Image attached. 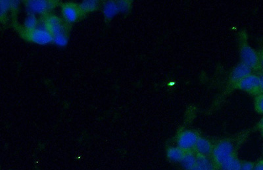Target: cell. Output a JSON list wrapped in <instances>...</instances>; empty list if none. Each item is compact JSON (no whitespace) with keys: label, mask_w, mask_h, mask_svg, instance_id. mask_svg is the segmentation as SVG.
I'll list each match as a JSON object with an SVG mask.
<instances>
[{"label":"cell","mask_w":263,"mask_h":170,"mask_svg":"<svg viewBox=\"0 0 263 170\" xmlns=\"http://www.w3.org/2000/svg\"><path fill=\"white\" fill-rule=\"evenodd\" d=\"M53 42L57 46L64 47L67 44L68 39L65 33L53 36Z\"/></svg>","instance_id":"ac0fdd59"},{"label":"cell","mask_w":263,"mask_h":170,"mask_svg":"<svg viewBox=\"0 0 263 170\" xmlns=\"http://www.w3.org/2000/svg\"><path fill=\"white\" fill-rule=\"evenodd\" d=\"M260 126L261 128H262V130H263V118L262 120V121L260 122Z\"/></svg>","instance_id":"4316f807"},{"label":"cell","mask_w":263,"mask_h":170,"mask_svg":"<svg viewBox=\"0 0 263 170\" xmlns=\"http://www.w3.org/2000/svg\"><path fill=\"white\" fill-rule=\"evenodd\" d=\"M197 161V155L194 151L186 152L180 163L181 167L184 170H192L196 167Z\"/></svg>","instance_id":"7c38bea8"},{"label":"cell","mask_w":263,"mask_h":170,"mask_svg":"<svg viewBox=\"0 0 263 170\" xmlns=\"http://www.w3.org/2000/svg\"><path fill=\"white\" fill-rule=\"evenodd\" d=\"M254 163L251 161H243L242 169L240 170H254Z\"/></svg>","instance_id":"7402d4cb"},{"label":"cell","mask_w":263,"mask_h":170,"mask_svg":"<svg viewBox=\"0 0 263 170\" xmlns=\"http://www.w3.org/2000/svg\"><path fill=\"white\" fill-rule=\"evenodd\" d=\"M254 170H263V159L259 160L254 163Z\"/></svg>","instance_id":"603a6c76"},{"label":"cell","mask_w":263,"mask_h":170,"mask_svg":"<svg viewBox=\"0 0 263 170\" xmlns=\"http://www.w3.org/2000/svg\"><path fill=\"white\" fill-rule=\"evenodd\" d=\"M260 91L262 92L263 94V74L260 76Z\"/></svg>","instance_id":"cb8c5ba5"},{"label":"cell","mask_w":263,"mask_h":170,"mask_svg":"<svg viewBox=\"0 0 263 170\" xmlns=\"http://www.w3.org/2000/svg\"><path fill=\"white\" fill-rule=\"evenodd\" d=\"M37 24H38V21H37L36 16L33 15L28 16L24 22V26H25L28 32L31 31V30L36 28Z\"/></svg>","instance_id":"e0dca14e"},{"label":"cell","mask_w":263,"mask_h":170,"mask_svg":"<svg viewBox=\"0 0 263 170\" xmlns=\"http://www.w3.org/2000/svg\"><path fill=\"white\" fill-rule=\"evenodd\" d=\"M185 153L186 152L184 150L176 145V146L168 147L166 155V158L170 163L180 164Z\"/></svg>","instance_id":"8fae6325"},{"label":"cell","mask_w":263,"mask_h":170,"mask_svg":"<svg viewBox=\"0 0 263 170\" xmlns=\"http://www.w3.org/2000/svg\"><path fill=\"white\" fill-rule=\"evenodd\" d=\"M63 15L67 21L74 22L79 17V11L75 6L67 4L63 8Z\"/></svg>","instance_id":"5bb4252c"},{"label":"cell","mask_w":263,"mask_h":170,"mask_svg":"<svg viewBox=\"0 0 263 170\" xmlns=\"http://www.w3.org/2000/svg\"><path fill=\"white\" fill-rule=\"evenodd\" d=\"M49 3L44 0H33L28 1L27 9L32 13L42 14L48 11Z\"/></svg>","instance_id":"9c48e42d"},{"label":"cell","mask_w":263,"mask_h":170,"mask_svg":"<svg viewBox=\"0 0 263 170\" xmlns=\"http://www.w3.org/2000/svg\"><path fill=\"white\" fill-rule=\"evenodd\" d=\"M242 163L243 161H242L237 155H235L220 166L219 170H240Z\"/></svg>","instance_id":"4fadbf2b"},{"label":"cell","mask_w":263,"mask_h":170,"mask_svg":"<svg viewBox=\"0 0 263 170\" xmlns=\"http://www.w3.org/2000/svg\"><path fill=\"white\" fill-rule=\"evenodd\" d=\"M199 136L194 131L190 130H183L178 135L176 143L177 146L184 150L185 152L194 151L195 147Z\"/></svg>","instance_id":"7a4b0ae2"},{"label":"cell","mask_w":263,"mask_h":170,"mask_svg":"<svg viewBox=\"0 0 263 170\" xmlns=\"http://www.w3.org/2000/svg\"><path fill=\"white\" fill-rule=\"evenodd\" d=\"M45 26L48 28L49 31L51 33L53 36L64 33L63 32L64 27H63L62 22H61L60 18L57 17V16H49L47 18Z\"/></svg>","instance_id":"52a82bcc"},{"label":"cell","mask_w":263,"mask_h":170,"mask_svg":"<svg viewBox=\"0 0 263 170\" xmlns=\"http://www.w3.org/2000/svg\"><path fill=\"white\" fill-rule=\"evenodd\" d=\"M240 55H241L242 63L251 68H256L260 65V57L252 47L245 45L242 47Z\"/></svg>","instance_id":"277c9868"},{"label":"cell","mask_w":263,"mask_h":170,"mask_svg":"<svg viewBox=\"0 0 263 170\" xmlns=\"http://www.w3.org/2000/svg\"><path fill=\"white\" fill-rule=\"evenodd\" d=\"M239 89L248 93H255L260 91V77L251 74L238 83Z\"/></svg>","instance_id":"5b68a950"},{"label":"cell","mask_w":263,"mask_h":170,"mask_svg":"<svg viewBox=\"0 0 263 170\" xmlns=\"http://www.w3.org/2000/svg\"><path fill=\"white\" fill-rule=\"evenodd\" d=\"M120 11H119L118 3H115V1H110L105 4L104 7V15L109 19L114 17Z\"/></svg>","instance_id":"9a60e30c"},{"label":"cell","mask_w":263,"mask_h":170,"mask_svg":"<svg viewBox=\"0 0 263 170\" xmlns=\"http://www.w3.org/2000/svg\"><path fill=\"white\" fill-rule=\"evenodd\" d=\"M213 147V143L208 139L199 137L197 141L196 147H195L194 152L197 155L211 157V155H212Z\"/></svg>","instance_id":"8992f818"},{"label":"cell","mask_w":263,"mask_h":170,"mask_svg":"<svg viewBox=\"0 0 263 170\" xmlns=\"http://www.w3.org/2000/svg\"><path fill=\"white\" fill-rule=\"evenodd\" d=\"M119 11L122 13H126L130 9V3L127 1H119L118 2Z\"/></svg>","instance_id":"44dd1931"},{"label":"cell","mask_w":263,"mask_h":170,"mask_svg":"<svg viewBox=\"0 0 263 170\" xmlns=\"http://www.w3.org/2000/svg\"><path fill=\"white\" fill-rule=\"evenodd\" d=\"M28 38L35 44L46 45L53 40V35L45 26H40L27 33Z\"/></svg>","instance_id":"3957f363"},{"label":"cell","mask_w":263,"mask_h":170,"mask_svg":"<svg viewBox=\"0 0 263 170\" xmlns=\"http://www.w3.org/2000/svg\"><path fill=\"white\" fill-rule=\"evenodd\" d=\"M11 7V1H5V0H2L0 1V12H1V16H3L8 10Z\"/></svg>","instance_id":"d6986e66"},{"label":"cell","mask_w":263,"mask_h":170,"mask_svg":"<svg viewBox=\"0 0 263 170\" xmlns=\"http://www.w3.org/2000/svg\"><path fill=\"white\" fill-rule=\"evenodd\" d=\"M18 1H11V7L13 8V9H16V8L18 7Z\"/></svg>","instance_id":"d4e9b609"},{"label":"cell","mask_w":263,"mask_h":170,"mask_svg":"<svg viewBox=\"0 0 263 170\" xmlns=\"http://www.w3.org/2000/svg\"><path fill=\"white\" fill-rule=\"evenodd\" d=\"M98 3L97 1L88 0L84 1L80 5V9L83 12H89L97 9Z\"/></svg>","instance_id":"2e32d148"},{"label":"cell","mask_w":263,"mask_h":170,"mask_svg":"<svg viewBox=\"0 0 263 170\" xmlns=\"http://www.w3.org/2000/svg\"><path fill=\"white\" fill-rule=\"evenodd\" d=\"M260 65L263 70V53L262 55V56L260 57Z\"/></svg>","instance_id":"484cf974"},{"label":"cell","mask_w":263,"mask_h":170,"mask_svg":"<svg viewBox=\"0 0 263 170\" xmlns=\"http://www.w3.org/2000/svg\"><path fill=\"white\" fill-rule=\"evenodd\" d=\"M256 108L257 111L260 113L263 114V94L257 98L256 101Z\"/></svg>","instance_id":"ffe728a7"},{"label":"cell","mask_w":263,"mask_h":170,"mask_svg":"<svg viewBox=\"0 0 263 170\" xmlns=\"http://www.w3.org/2000/svg\"><path fill=\"white\" fill-rule=\"evenodd\" d=\"M192 170H219L211 157L197 155L196 167Z\"/></svg>","instance_id":"30bf717a"},{"label":"cell","mask_w":263,"mask_h":170,"mask_svg":"<svg viewBox=\"0 0 263 170\" xmlns=\"http://www.w3.org/2000/svg\"><path fill=\"white\" fill-rule=\"evenodd\" d=\"M252 68L244 64V63H240L232 71L231 75L232 81L234 83H238L244 78L252 74Z\"/></svg>","instance_id":"ba28073f"},{"label":"cell","mask_w":263,"mask_h":170,"mask_svg":"<svg viewBox=\"0 0 263 170\" xmlns=\"http://www.w3.org/2000/svg\"><path fill=\"white\" fill-rule=\"evenodd\" d=\"M235 155H237L235 145L231 141L224 139L214 145L211 158L219 169L220 166Z\"/></svg>","instance_id":"6da1fadb"}]
</instances>
